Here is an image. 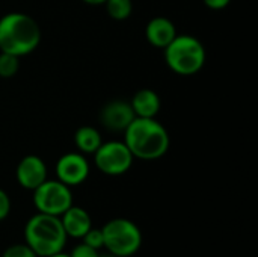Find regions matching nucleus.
I'll use <instances>...</instances> for the list:
<instances>
[{
  "label": "nucleus",
  "mask_w": 258,
  "mask_h": 257,
  "mask_svg": "<svg viewBox=\"0 0 258 257\" xmlns=\"http://www.w3.org/2000/svg\"><path fill=\"white\" fill-rule=\"evenodd\" d=\"M124 142L133 158L141 161H156L169 150V135L156 118H135L124 130Z\"/></svg>",
  "instance_id": "1"
},
{
  "label": "nucleus",
  "mask_w": 258,
  "mask_h": 257,
  "mask_svg": "<svg viewBox=\"0 0 258 257\" xmlns=\"http://www.w3.org/2000/svg\"><path fill=\"white\" fill-rule=\"evenodd\" d=\"M41 35L39 24L27 14L9 12L0 18V52L26 56L39 45Z\"/></svg>",
  "instance_id": "2"
},
{
  "label": "nucleus",
  "mask_w": 258,
  "mask_h": 257,
  "mask_svg": "<svg viewBox=\"0 0 258 257\" xmlns=\"http://www.w3.org/2000/svg\"><path fill=\"white\" fill-rule=\"evenodd\" d=\"M67 238L59 217L38 212L24 226V242L38 257H48L63 251Z\"/></svg>",
  "instance_id": "3"
},
{
  "label": "nucleus",
  "mask_w": 258,
  "mask_h": 257,
  "mask_svg": "<svg viewBox=\"0 0 258 257\" xmlns=\"http://www.w3.org/2000/svg\"><path fill=\"white\" fill-rule=\"evenodd\" d=\"M163 56L169 70L178 76H194L206 64V48L192 35H177L163 48Z\"/></svg>",
  "instance_id": "4"
},
{
  "label": "nucleus",
  "mask_w": 258,
  "mask_h": 257,
  "mask_svg": "<svg viewBox=\"0 0 258 257\" xmlns=\"http://www.w3.org/2000/svg\"><path fill=\"white\" fill-rule=\"evenodd\" d=\"M103 232V248L109 254L118 257H130L136 254L142 245V233L139 227L125 218H115L106 223Z\"/></svg>",
  "instance_id": "5"
},
{
  "label": "nucleus",
  "mask_w": 258,
  "mask_h": 257,
  "mask_svg": "<svg viewBox=\"0 0 258 257\" xmlns=\"http://www.w3.org/2000/svg\"><path fill=\"white\" fill-rule=\"evenodd\" d=\"M33 204L39 214L60 217L73 206V194L70 186L56 180H45L33 189Z\"/></svg>",
  "instance_id": "6"
},
{
  "label": "nucleus",
  "mask_w": 258,
  "mask_h": 257,
  "mask_svg": "<svg viewBox=\"0 0 258 257\" xmlns=\"http://www.w3.org/2000/svg\"><path fill=\"white\" fill-rule=\"evenodd\" d=\"M133 155L124 141H107L94 153L95 167L106 176H122L133 165Z\"/></svg>",
  "instance_id": "7"
},
{
  "label": "nucleus",
  "mask_w": 258,
  "mask_h": 257,
  "mask_svg": "<svg viewBox=\"0 0 258 257\" xmlns=\"http://www.w3.org/2000/svg\"><path fill=\"white\" fill-rule=\"evenodd\" d=\"M89 162L82 153H65L56 164L57 180L70 188L82 185L89 177Z\"/></svg>",
  "instance_id": "8"
},
{
  "label": "nucleus",
  "mask_w": 258,
  "mask_h": 257,
  "mask_svg": "<svg viewBox=\"0 0 258 257\" xmlns=\"http://www.w3.org/2000/svg\"><path fill=\"white\" fill-rule=\"evenodd\" d=\"M135 118L130 101L124 100H112L100 111V121L109 132H124Z\"/></svg>",
  "instance_id": "9"
},
{
  "label": "nucleus",
  "mask_w": 258,
  "mask_h": 257,
  "mask_svg": "<svg viewBox=\"0 0 258 257\" xmlns=\"http://www.w3.org/2000/svg\"><path fill=\"white\" fill-rule=\"evenodd\" d=\"M15 177L21 188L33 191L47 180V165L39 156L27 155L18 162Z\"/></svg>",
  "instance_id": "10"
},
{
  "label": "nucleus",
  "mask_w": 258,
  "mask_h": 257,
  "mask_svg": "<svg viewBox=\"0 0 258 257\" xmlns=\"http://www.w3.org/2000/svg\"><path fill=\"white\" fill-rule=\"evenodd\" d=\"M177 27L174 21H171L166 17H154L151 18L145 26V38L147 41L157 48H165L175 36H177Z\"/></svg>",
  "instance_id": "11"
},
{
  "label": "nucleus",
  "mask_w": 258,
  "mask_h": 257,
  "mask_svg": "<svg viewBox=\"0 0 258 257\" xmlns=\"http://www.w3.org/2000/svg\"><path fill=\"white\" fill-rule=\"evenodd\" d=\"M62 227L68 238H83L85 233L92 227L91 215L79 206H70L60 217Z\"/></svg>",
  "instance_id": "12"
},
{
  "label": "nucleus",
  "mask_w": 258,
  "mask_h": 257,
  "mask_svg": "<svg viewBox=\"0 0 258 257\" xmlns=\"http://www.w3.org/2000/svg\"><path fill=\"white\" fill-rule=\"evenodd\" d=\"M130 106L138 118H156L160 111L162 101L156 91L144 88L133 95Z\"/></svg>",
  "instance_id": "13"
},
{
  "label": "nucleus",
  "mask_w": 258,
  "mask_h": 257,
  "mask_svg": "<svg viewBox=\"0 0 258 257\" xmlns=\"http://www.w3.org/2000/svg\"><path fill=\"white\" fill-rule=\"evenodd\" d=\"M101 142V133L92 126H82L74 133V144L82 155H94Z\"/></svg>",
  "instance_id": "14"
},
{
  "label": "nucleus",
  "mask_w": 258,
  "mask_h": 257,
  "mask_svg": "<svg viewBox=\"0 0 258 257\" xmlns=\"http://www.w3.org/2000/svg\"><path fill=\"white\" fill-rule=\"evenodd\" d=\"M106 11L110 18L116 21L127 20L133 12V3L132 0H106Z\"/></svg>",
  "instance_id": "15"
},
{
  "label": "nucleus",
  "mask_w": 258,
  "mask_h": 257,
  "mask_svg": "<svg viewBox=\"0 0 258 257\" xmlns=\"http://www.w3.org/2000/svg\"><path fill=\"white\" fill-rule=\"evenodd\" d=\"M20 70V58L11 53L0 52V77L11 79Z\"/></svg>",
  "instance_id": "16"
},
{
  "label": "nucleus",
  "mask_w": 258,
  "mask_h": 257,
  "mask_svg": "<svg viewBox=\"0 0 258 257\" xmlns=\"http://www.w3.org/2000/svg\"><path fill=\"white\" fill-rule=\"evenodd\" d=\"M82 242H85L86 245H89V247H92V248H95V250L103 248L104 239H103V232H101V229H94V227H91V229L85 233V236L82 238Z\"/></svg>",
  "instance_id": "17"
},
{
  "label": "nucleus",
  "mask_w": 258,
  "mask_h": 257,
  "mask_svg": "<svg viewBox=\"0 0 258 257\" xmlns=\"http://www.w3.org/2000/svg\"><path fill=\"white\" fill-rule=\"evenodd\" d=\"M2 257H38L35 254V251L24 242V244H14L11 247H8L3 251Z\"/></svg>",
  "instance_id": "18"
},
{
  "label": "nucleus",
  "mask_w": 258,
  "mask_h": 257,
  "mask_svg": "<svg viewBox=\"0 0 258 257\" xmlns=\"http://www.w3.org/2000/svg\"><path fill=\"white\" fill-rule=\"evenodd\" d=\"M70 257H100V253H98V250L82 242L73 248V251L70 253Z\"/></svg>",
  "instance_id": "19"
},
{
  "label": "nucleus",
  "mask_w": 258,
  "mask_h": 257,
  "mask_svg": "<svg viewBox=\"0 0 258 257\" xmlns=\"http://www.w3.org/2000/svg\"><path fill=\"white\" fill-rule=\"evenodd\" d=\"M11 212V200L9 195L0 188V221H3L5 218H8Z\"/></svg>",
  "instance_id": "20"
},
{
  "label": "nucleus",
  "mask_w": 258,
  "mask_h": 257,
  "mask_svg": "<svg viewBox=\"0 0 258 257\" xmlns=\"http://www.w3.org/2000/svg\"><path fill=\"white\" fill-rule=\"evenodd\" d=\"M204 5L209 8V9H213V11H221V9H225L231 0H203Z\"/></svg>",
  "instance_id": "21"
},
{
  "label": "nucleus",
  "mask_w": 258,
  "mask_h": 257,
  "mask_svg": "<svg viewBox=\"0 0 258 257\" xmlns=\"http://www.w3.org/2000/svg\"><path fill=\"white\" fill-rule=\"evenodd\" d=\"M83 2L91 5V6H98V5H104L106 0H83Z\"/></svg>",
  "instance_id": "22"
},
{
  "label": "nucleus",
  "mask_w": 258,
  "mask_h": 257,
  "mask_svg": "<svg viewBox=\"0 0 258 257\" xmlns=\"http://www.w3.org/2000/svg\"><path fill=\"white\" fill-rule=\"evenodd\" d=\"M48 257H70V254H65L63 251H60V253H56V254H51Z\"/></svg>",
  "instance_id": "23"
},
{
  "label": "nucleus",
  "mask_w": 258,
  "mask_h": 257,
  "mask_svg": "<svg viewBox=\"0 0 258 257\" xmlns=\"http://www.w3.org/2000/svg\"><path fill=\"white\" fill-rule=\"evenodd\" d=\"M100 257H118V256H113V254H104V256H101V254H100Z\"/></svg>",
  "instance_id": "24"
}]
</instances>
